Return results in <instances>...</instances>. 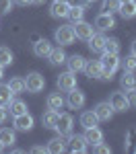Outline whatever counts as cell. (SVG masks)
I'll list each match as a JSON object with an SVG mask.
<instances>
[{"instance_id": "obj_1", "label": "cell", "mask_w": 136, "mask_h": 154, "mask_svg": "<svg viewBox=\"0 0 136 154\" xmlns=\"http://www.w3.org/2000/svg\"><path fill=\"white\" fill-rule=\"evenodd\" d=\"M101 66H103V74H101V80H111V76L118 72L120 68V56L118 54H105L103 51V56H101Z\"/></svg>"}, {"instance_id": "obj_2", "label": "cell", "mask_w": 136, "mask_h": 154, "mask_svg": "<svg viewBox=\"0 0 136 154\" xmlns=\"http://www.w3.org/2000/svg\"><path fill=\"white\" fill-rule=\"evenodd\" d=\"M54 39H56V43H60V45H70V43H74V39H76L74 27L72 25H62V27H58L56 33H54Z\"/></svg>"}, {"instance_id": "obj_3", "label": "cell", "mask_w": 136, "mask_h": 154, "mask_svg": "<svg viewBox=\"0 0 136 154\" xmlns=\"http://www.w3.org/2000/svg\"><path fill=\"white\" fill-rule=\"evenodd\" d=\"M25 88H27L29 93H41V91L46 88V78H43L39 72H31V74H27V78H25Z\"/></svg>"}, {"instance_id": "obj_4", "label": "cell", "mask_w": 136, "mask_h": 154, "mask_svg": "<svg viewBox=\"0 0 136 154\" xmlns=\"http://www.w3.org/2000/svg\"><path fill=\"white\" fill-rule=\"evenodd\" d=\"M72 125H74V119L70 113H60L58 115V123H56V131L60 136H70L72 134Z\"/></svg>"}, {"instance_id": "obj_5", "label": "cell", "mask_w": 136, "mask_h": 154, "mask_svg": "<svg viewBox=\"0 0 136 154\" xmlns=\"http://www.w3.org/2000/svg\"><path fill=\"white\" fill-rule=\"evenodd\" d=\"M109 105H111V109H113V111H118V113H124V111H128V109H130V105H128V99H126V93H122V91L111 93Z\"/></svg>"}, {"instance_id": "obj_6", "label": "cell", "mask_w": 136, "mask_h": 154, "mask_svg": "<svg viewBox=\"0 0 136 154\" xmlns=\"http://www.w3.org/2000/svg\"><path fill=\"white\" fill-rule=\"evenodd\" d=\"M70 6H72V4H70L68 0H54L52 6H49V14H52L54 19H66Z\"/></svg>"}, {"instance_id": "obj_7", "label": "cell", "mask_w": 136, "mask_h": 154, "mask_svg": "<svg viewBox=\"0 0 136 154\" xmlns=\"http://www.w3.org/2000/svg\"><path fill=\"white\" fill-rule=\"evenodd\" d=\"M64 101H66V105L70 107V109H83L87 99H85V93L78 91V86H74L72 91H68V97Z\"/></svg>"}, {"instance_id": "obj_8", "label": "cell", "mask_w": 136, "mask_h": 154, "mask_svg": "<svg viewBox=\"0 0 136 154\" xmlns=\"http://www.w3.org/2000/svg\"><path fill=\"white\" fill-rule=\"evenodd\" d=\"M95 27H97L101 33L115 29V19H113V14H109V12H99L97 17H95Z\"/></svg>"}, {"instance_id": "obj_9", "label": "cell", "mask_w": 136, "mask_h": 154, "mask_svg": "<svg viewBox=\"0 0 136 154\" xmlns=\"http://www.w3.org/2000/svg\"><path fill=\"white\" fill-rule=\"evenodd\" d=\"M12 125H14V130H19V131H31L33 130V115L29 111L21 113V115H14Z\"/></svg>"}, {"instance_id": "obj_10", "label": "cell", "mask_w": 136, "mask_h": 154, "mask_svg": "<svg viewBox=\"0 0 136 154\" xmlns=\"http://www.w3.org/2000/svg\"><path fill=\"white\" fill-rule=\"evenodd\" d=\"M58 88L64 91V93H68V91H72L74 86H76V76H74V72H62L60 76H58Z\"/></svg>"}, {"instance_id": "obj_11", "label": "cell", "mask_w": 136, "mask_h": 154, "mask_svg": "<svg viewBox=\"0 0 136 154\" xmlns=\"http://www.w3.org/2000/svg\"><path fill=\"white\" fill-rule=\"evenodd\" d=\"M74 27V35L78 37V39H83V41H87L89 37L95 33V27L91 23H85V21H78V23H72Z\"/></svg>"}, {"instance_id": "obj_12", "label": "cell", "mask_w": 136, "mask_h": 154, "mask_svg": "<svg viewBox=\"0 0 136 154\" xmlns=\"http://www.w3.org/2000/svg\"><path fill=\"white\" fill-rule=\"evenodd\" d=\"M95 111V115H97V119L99 121H109L111 117H113V109H111V105H109V101H101V103H97V107L93 109Z\"/></svg>"}, {"instance_id": "obj_13", "label": "cell", "mask_w": 136, "mask_h": 154, "mask_svg": "<svg viewBox=\"0 0 136 154\" xmlns=\"http://www.w3.org/2000/svg\"><path fill=\"white\" fill-rule=\"evenodd\" d=\"M83 138H85V142L89 144V146H95V144L103 142V131L99 130L97 125H93V128H85Z\"/></svg>"}, {"instance_id": "obj_14", "label": "cell", "mask_w": 136, "mask_h": 154, "mask_svg": "<svg viewBox=\"0 0 136 154\" xmlns=\"http://www.w3.org/2000/svg\"><path fill=\"white\" fill-rule=\"evenodd\" d=\"M89 43V49L93 54H103V48H105V35L103 33H93V35L87 39Z\"/></svg>"}, {"instance_id": "obj_15", "label": "cell", "mask_w": 136, "mask_h": 154, "mask_svg": "<svg viewBox=\"0 0 136 154\" xmlns=\"http://www.w3.org/2000/svg\"><path fill=\"white\" fill-rule=\"evenodd\" d=\"M66 64H68V70L70 72H83L87 66V60L83 58V56H78V54H74V56H70V58H66Z\"/></svg>"}, {"instance_id": "obj_16", "label": "cell", "mask_w": 136, "mask_h": 154, "mask_svg": "<svg viewBox=\"0 0 136 154\" xmlns=\"http://www.w3.org/2000/svg\"><path fill=\"white\" fill-rule=\"evenodd\" d=\"M49 51H52V43H49L48 39H39V41H35L33 43V54H35L37 58H48Z\"/></svg>"}, {"instance_id": "obj_17", "label": "cell", "mask_w": 136, "mask_h": 154, "mask_svg": "<svg viewBox=\"0 0 136 154\" xmlns=\"http://www.w3.org/2000/svg\"><path fill=\"white\" fill-rule=\"evenodd\" d=\"M120 17H122L124 21H130V19H134L136 17V0H130V2H122L120 4Z\"/></svg>"}, {"instance_id": "obj_18", "label": "cell", "mask_w": 136, "mask_h": 154, "mask_svg": "<svg viewBox=\"0 0 136 154\" xmlns=\"http://www.w3.org/2000/svg\"><path fill=\"white\" fill-rule=\"evenodd\" d=\"M85 72H87V76H89V78H99V80H101L103 66H101V62H99V60H91V62H87Z\"/></svg>"}, {"instance_id": "obj_19", "label": "cell", "mask_w": 136, "mask_h": 154, "mask_svg": "<svg viewBox=\"0 0 136 154\" xmlns=\"http://www.w3.org/2000/svg\"><path fill=\"white\" fill-rule=\"evenodd\" d=\"M66 51L62 48H52V51H49V56H48V60H49V64L52 66H60V64H66Z\"/></svg>"}, {"instance_id": "obj_20", "label": "cell", "mask_w": 136, "mask_h": 154, "mask_svg": "<svg viewBox=\"0 0 136 154\" xmlns=\"http://www.w3.org/2000/svg\"><path fill=\"white\" fill-rule=\"evenodd\" d=\"M58 111H52V109H48L43 115H41V123H43V128L46 130H56V123H58Z\"/></svg>"}, {"instance_id": "obj_21", "label": "cell", "mask_w": 136, "mask_h": 154, "mask_svg": "<svg viewBox=\"0 0 136 154\" xmlns=\"http://www.w3.org/2000/svg\"><path fill=\"white\" fill-rule=\"evenodd\" d=\"M64 105H66V101H64V97H62L60 93H49V95H48V109L60 113V109Z\"/></svg>"}, {"instance_id": "obj_22", "label": "cell", "mask_w": 136, "mask_h": 154, "mask_svg": "<svg viewBox=\"0 0 136 154\" xmlns=\"http://www.w3.org/2000/svg\"><path fill=\"white\" fill-rule=\"evenodd\" d=\"M17 142V136H14V130L12 128H0V144L2 146H14Z\"/></svg>"}, {"instance_id": "obj_23", "label": "cell", "mask_w": 136, "mask_h": 154, "mask_svg": "<svg viewBox=\"0 0 136 154\" xmlns=\"http://www.w3.org/2000/svg\"><path fill=\"white\" fill-rule=\"evenodd\" d=\"M6 107L11 109V115H12V117H14V115H21V113H27V103L21 101V99H12Z\"/></svg>"}, {"instance_id": "obj_24", "label": "cell", "mask_w": 136, "mask_h": 154, "mask_svg": "<svg viewBox=\"0 0 136 154\" xmlns=\"http://www.w3.org/2000/svg\"><path fill=\"white\" fill-rule=\"evenodd\" d=\"M70 150H72V152H78V154L87 152L85 138H83V136H70Z\"/></svg>"}, {"instance_id": "obj_25", "label": "cell", "mask_w": 136, "mask_h": 154, "mask_svg": "<svg viewBox=\"0 0 136 154\" xmlns=\"http://www.w3.org/2000/svg\"><path fill=\"white\" fill-rule=\"evenodd\" d=\"M48 152H52V154H60V152H64L66 150V146H64V140H62V136H58V138H52L48 142Z\"/></svg>"}, {"instance_id": "obj_26", "label": "cell", "mask_w": 136, "mask_h": 154, "mask_svg": "<svg viewBox=\"0 0 136 154\" xmlns=\"http://www.w3.org/2000/svg\"><path fill=\"white\" fill-rule=\"evenodd\" d=\"M99 119L95 115V111H83L81 113V125L83 128H93V125H97Z\"/></svg>"}, {"instance_id": "obj_27", "label": "cell", "mask_w": 136, "mask_h": 154, "mask_svg": "<svg viewBox=\"0 0 136 154\" xmlns=\"http://www.w3.org/2000/svg\"><path fill=\"white\" fill-rule=\"evenodd\" d=\"M85 6H78V4H72L70 6V11H68V17L66 19H70L72 23H78V21H83L85 19Z\"/></svg>"}, {"instance_id": "obj_28", "label": "cell", "mask_w": 136, "mask_h": 154, "mask_svg": "<svg viewBox=\"0 0 136 154\" xmlns=\"http://www.w3.org/2000/svg\"><path fill=\"white\" fill-rule=\"evenodd\" d=\"M120 86H122L124 91H132V88H136V76H134V72H124V76L120 78Z\"/></svg>"}, {"instance_id": "obj_29", "label": "cell", "mask_w": 136, "mask_h": 154, "mask_svg": "<svg viewBox=\"0 0 136 154\" xmlns=\"http://www.w3.org/2000/svg\"><path fill=\"white\" fill-rule=\"evenodd\" d=\"M12 99H14V93L8 88V84H0V105L6 107Z\"/></svg>"}, {"instance_id": "obj_30", "label": "cell", "mask_w": 136, "mask_h": 154, "mask_svg": "<svg viewBox=\"0 0 136 154\" xmlns=\"http://www.w3.org/2000/svg\"><path fill=\"white\" fill-rule=\"evenodd\" d=\"M8 88H11L14 95H19V93H25L27 88H25V78H21V76H14L11 82H8Z\"/></svg>"}, {"instance_id": "obj_31", "label": "cell", "mask_w": 136, "mask_h": 154, "mask_svg": "<svg viewBox=\"0 0 136 154\" xmlns=\"http://www.w3.org/2000/svg\"><path fill=\"white\" fill-rule=\"evenodd\" d=\"M120 0H103V4H101V12H109V14H113V12L120 11Z\"/></svg>"}, {"instance_id": "obj_32", "label": "cell", "mask_w": 136, "mask_h": 154, "mask_svg": "<svg viewBox=\"0 0 136 154\" xmlns=\"http://www.w3.org/2000/svg\"><path fill=\"white\" fill-rule=\"evenodd\" d=\"M120 66L124 68V72H136V56L134 54L126 56V58L120 62Z\"/></svg>"}, {"instance_id": "obj_33", "label": "cell", "mask_w": 136, "mask_h": 154, "mask_svg": "<svg viewBox=\"0 0 136 154\" xmlns=\"http://www.w3.org/2000/svg\"><path fill=\"white\" fill-rule=\"evenodd\" d=\"M14 56H12V51L8 48H4V45H0V66H11Z\"/></svg>"}, {"instance_id": "obj_34", "label": "cell", "mask_w": 136, "mask_h": 154, "mask_svg": "<svg viewBox=\"0 0 136 154\" xmlns=\"http://www.w3.org/2000/svg\"><path fill=\"white\" fill-rule=\"evenodd\" d=\"M105 54H120V41L118 39H113V37H105V48H103Z\"/></svg>"}, {"instance_id": "obj_35", "label": "cell", "mask_w": 136, "mask_h": 154, "mask_svg": "<svg viewBox=\"0 0 136 154\" xmlns=\"http://www.w3.org/2000/svg\"><path fill=\"white\" fill-rule=\"evenodd\" d=\"M12 0H0V14H8L12 11Z\"/></svg>"}, {"instance_id": "obj_36", "label": "cell", "mask_w": 136, "mask_h": 154, "mask_svg": "<svg viewBox=\"0 0 136 154\" xmlns=\"http://www.w3.org/2000/svg\"><path fill=\"white\" fill-rule=\"evenodd\" d=\"M130 144H134V146H136V128H132V130L126 134V144H124V146L130 148ZM134 150H136V148H134Z\"/></svg>"}, {"instance_id": "obj_37", "label": "cell", "mask_w": 136, "mask_h": 154, "mask_svg": "<svg viewBox=\"0 0 136 154\" xmlns=\"http://www.w3.org/2000/svg\"><path fill=\"white\" fill-rule=\"evenodd\" d=\"M93 152H97V154H109L111 148H109V146H105L103 142H99V144H95V146H93Z\"/></svg>"}, {"instance_id": "obj_38", "label": "cell", "mask_w": 136, "mask_h": 154, "mask_svg": "<svg viewBox=\"0 0 136 154\" xmlns=\"http://www.w3.org/2000/svg\"><path fill=\"white\" fill-rule=\"evenodd\" d=\"M126 99H128V105L130 107H136V88L126 91Z\"/></svg>"}, {"instance_id": "obj_39", "label": "cell", "mask_w": 136, "mask_h": 154, "mask_svg": "<svg viewBox=\"0 0 136 154\" xmlns=\"http://www.w3.org/2000/svg\"><path fill=\"white\" fill-rule=\"evenodd\" d=\"M8 117V113H6V109H4V107L0 105V125H2V123H4V119Z\"/></svg>"}, {"instance_id": "obj_40", "label": "cell", "mask_w": 136, "mask_h": 154, "mask_svg": "<svg viewBox=\"0 0 136 154\" xmlns=\"http://www.w3.org/2000/svg\"><path fill=\"white\" fill-rule=\"evenodd\" d=\"M31 152H35V154H39V152H48V148H46V146H33V148H31Z\"/></svg>"}, {"instance_id": "obj_41", "label": "cell", "mask_w": 136, "mask_h": 154, "mask_svg": "<svg viewBox=\"0 0 136 154\" xmlns=\"http://www.w3.org/2000/svg\"><path fill=\"white\" fill-rule=\"evenodd\" d=\"M14 4H19V6H29L31 4V0H12Z\"/></svg>"}, {"instance_id": "obj_42", "label": "cell", "mask_w": 136, "mask_h": 154, "mask_svg": "<svg viewBox=\"0 0 136 154\" xmlns=\"http://www.w3.org/2000/svg\"><path fill=\"white\" fill-rule=\"evenodd\" d=\"M68 2H70V4H78V6H87V4H89L87 0H68Z\"/></svg>"}, {"instance_id": "obj_43", "label": "cell", "mask_w": 136, "mask_h": 154, "mask_svg": "<svg viewBox=\"0 0 136 154\" xmlns=\"http://www.w3.org/2000/svg\"><path fill=\"white\" fill-rule=\"evenodd\" d=\"M39 39H41V37L37 35V33H33V35H31V41H33V43H35V41H39Z\"/></svg>"}, {"instance_id": "obj_44", "label": "cell", "mask_w": 136, "mask_h": 154, "mask_svg": "<svg viewBox=\"0 0 136 154\" xmlns=\"http://www.w3.org/2000/svg\"><path fill=\"white\" fill-rule=\"evenodd\" d=\"M46 0H31V4H43Z\"/></svg>"}, {"instance_id": "obj_45", "label": "cell", "mask_w": 136, "mask_h": 154, "mask_svg": "<svg viewBox=\"0 0 136 154\" xmlns=\"http://www.w3.org/2000/svg\"><path fill=\"white\" fill-rule=\"evenodd\" d=\"M2 76H4V66H0V80H2Z\"/></svg>"}, {"instance_id": "obj_46", "label": "cell", "mask_w": 136, "mask_h": 154, "mask_svg": "<svg viewBox=\"0 0 136 154\" xmlns=\"http://www.w3.org/2000/svg\"><path fill=\"white\" fill-rule=\"evenodd\" d=\"M132 54H134V56H136V41H134V43H132Z\"/></svg>"}, {"instance_id": "obj_47", "label": "cell", "mask_w": 136, "mask_h": 154, "mask_svg": "<svg viewBox=\"0 0 136 154\" xmlns=\"http://www.w3.org/2000/svg\"><path fill=\"white\" fill-rule=\"evenodd\" d=\"M87 2H97V0H87Z\"/></svg>"}, {"instance_id": "obj_48", "label": "cell", "mask_w": 136, "mask_h": 154, "mask_svg": "<svg viewBox=\"0 0 136 154\" xmlns=\"http://www.w3.org/2000/svg\"><path fill=\"white\" fill-rule=\"evenodd\" d=\"M2 148H4V146H2V144H0V152H2Z\"/></svg>"}, {"instance_id": "obj_49", "label": "cell", "mask_w": 136, "mask_h": 154, "mask_svg": "<svg viewBox=\"0 0 136 154\" xmlns=\"http://www.w3.org/2000/svg\"><path fill=\"white\" fill-rule=\"evenodd\" d=\"M120 2H130V0H120Z\"/></svg>"}]
</instances>
